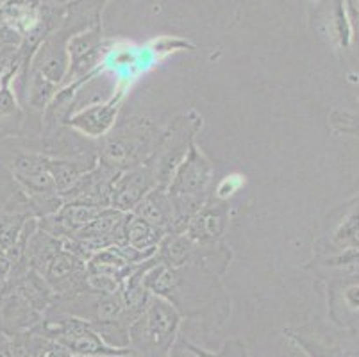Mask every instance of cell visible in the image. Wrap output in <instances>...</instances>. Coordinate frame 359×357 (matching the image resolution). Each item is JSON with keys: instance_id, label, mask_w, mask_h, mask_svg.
<instances>
[{"instance_id": "obj_12", "label": "cell", "mask_w": 359, "mask_h": 357, "mask_svg": "<svg viewBox=\"0 0 359 357\" xmlns=\"http://www.w3.org/2000/svg\"><path fill=\"white\" fill-rule=\"evenodd\" d=\"M133 215L140 216L145 222H149L150 225L161 229L166 234H174L175 213L166 188L156 186L154 189H150L143 196V201L136 206Z\"/></svg>"}, {"instance_id": "obj_9", "label": "cell", "mask_w": 359, "mask_h": 357, "mask_svg": "<svg viewBox=\"0 0 359 357\" xmlns=\"http://www.w3.org/2000/svg\"><path fill=\"white\" fill-rule=\"evenodd\" d=\"M158 186L149 166L143 165L135 168L122 170L111 191V208L123 213H133L136 206L143 201V196Z\"/></svg>"}, {"instance_id": "obj_20", "label": "cell", "mask_w": 359, "mask_h": 357, "mask_svg": "<svg viewBox=\"0 0 359 357\" xmlns=\"http://www.w3.org/2000/svg\"><path fill=\"white\" fill-rule=\"evenodd\" d=\"M11 81H15V75H8L0 81V118L18 113V102L11 90Z\"/></svg>"}, {"instance_id": "obj_18", "label": "cell", "mask_w": 359, "mask_h": 357, "mask_svg": "<svg viewBox=\"0 0 359 357\" xmlns=\"http://www.w3.org/2000/svg\"><path fill=\"white\" fill-rule=\"evenodd\" d=\"M29 218V213H0V250H11Z\"/></svg>"}, {"instance_id": "obj_25", "label": "cell", "mask_w": 359, "mask_h": 357, "mask_svg": "<svg viewBox=\"0 0 359 357\" xmlns=\"http://www.w3.org/2000/svg\"><path fill=\"white\" fill-rule=\"evenodd\" d=\"M43 2H57V0H43Z\"/></svg>"}, {"instance_id": "obj_11", "label": "cell", "mask_w": 359, "mask_h": 357, "mask_svg": "<svg viewBox=\"0 0 359 357\" xmlns=\"http://www.w3.org/2000/svg\"><path fill=\"white\" fill-rule=\"evenodd\" d=\"M123 90L118 91L116 97H113L109 102L93 104L86 109L77 111L72 116L65 118L63 126H70L79 130L86 137H102L115 127L116 114H118L120 100L123 97Z\"/></svg>"}, {"instance_id": "obj_24", "label": "cell", "mask_w": 359, "mask_h": 357, "mask_svg": "<svg viewBox=\"0 0 359 357\" xmlns=\"http://www.w3.org/2000/svg\"><path fill=\"white\" fill-rule=\"evenodd\" d=\"M0 357H13L11 353V338L0 332Z\"/></svg>"}, {"instance_id": "obj_14", "label": "cell", "mask_w": 359, "mask_h": 357, "mask_svg": "<svg viewBox=\"0 0 359 357\" xmlns=\"http://www.w3.org/2000/svg\"><path fill=\"white\" fill-rule=\"evenodd\" d=\"M156 257L161 264L170 268H182L198 263V247L181 232V234H166L159 243Z\"/></svg>"}, {"instance_id": "obj_17", "label": "cell", "mask_w": 359, "mask_h": 357, "mask_svg": "<svg viewBox=\"0 0 359 357\" xmlns=\"http://www.w3.org/2000/svg\"><path fill=\"white\" fill-rule=\"evenodd\" d=\"M175 345L182 350V352H188L194 357H250L247 345H245L241 339H225L224 345L217 352H211V350L201 349L198 345L191 343L190 339L186 338L184 334H181Z\"/></svg>"}, {"instance_id": "obj_7", "label": "cell", "mask_w": 359, "mask_h": 357, "mask_svg": "<svg viewBox=\"0 0 359 357\" xmlns=\"http://www.w3.org/2000/svg\"><path fill=\"white\" fill-rule=\"evenodd\" d=\"M122 170L107 165L102 159L77 179L68 191L61 195L63 202H83V204L111 208V191Z\"/></svg>"}, {"instance_id": "obj_19", "label": "cell", "mask_w": 359, "mask_h": 357, "mask_svg": "<svg viewBox=\"0 0 359 357\" xmlns=\"http://www.w3.org/2000/svg\"><path fill=\"white\" fill-rule=\"evenodd\" d=\"M48 342L50 339L41 336L36 329L25 330L11 336V353L13 357H40Z\"/></svg>"}, {"instance_id": "obj_23", "label": "cell", "mask_w": 359, "mask_h": 357, "mask_svg": "<svg viewBox=\"0 0 359 357\" xmlns=\"http://www.w3.org/2000/svg\"><path fill=\"white\" fill-rule=\"evenodd\" d=\"M40 357H74V353L67 349V346L60 345L55 342H48V345L45 346L43 352L40 353Z\"/></svg>"}, {"instance_id": "obj_5", "label": "cell", "mask_w": 359, "mask_h": 357, "mask_svg": "<svg viewBox=\"0 0 359 357\" xmlns=\"http://www.w3.org/2000/svg\"><path fill=\"white\" fill-rule=\"evenodd\" d=\"M47 339L67 346L74 356L83 357H115L126 356L130 349H113L100 338L90 322L74 314L47 311L38 325L34 327Z\"/></svg>"}, {"instance_id": "obj_2", "label": "cell", "mask_w": 359, "mask_h": 357, "mask_svg": "<svg viewBox=\"0 0 359 357\" xmlns=\"http://www.w3.org/2000/svg\"><path fill=\"white\" fill-rule=\"evenodd\" d=\"M213 181V163L194 143L166 186L175 213L174 234L184 232L191 218L210 201Z\"/></svg>"}, {"instance_id": "obj_6", "label": "cell", "mask_w": 359, "mask_h": 357, "mask_svg": "<svg viewBox=\"0 0 359 357\" xmlns=\"http://www.w3.org/2000/svg\"><path fill=\"white\" fill-rule=\"evenodd\" d=\"M201 129L202 116L197 114V111H190L175 118L168 129L163 130L154 154L145 161L158 186L161 188L168 186L175 168L181 165L190 147L195 143V136Z\"/></svg>"}, {"instance_id": "obj_3", "label": "cell", "mask_w": 359, "mask_h": 357, "mask_svg": "<svg viewBox=\"0 0 359 357\" xmlns=\"http://www.w3.org/2000/svg\"><path fill=\"white\" fill-rule=\"evenodd\" d=\"M182 316L168 300L152 295L129 327V349L136 357H170L181 336Z\"/></svg>"}, {"instance_id": "obj_8", "label": "cell", "mask_w": 359, "mask_h": 357, "mask_svg": "<svg viewBox=\"0 0 359 357\" xmlns=\"http://www.w3.org/2000/svg\"><path fill=\"white\" fill-rule=\"evenodd\" d=\"M231 218V204L229 201H220L213 198L202 206L201 211L194 216L186 227L184 234L194 241L197 247L208 248L217 247L225 243V232L229 227Z\"/></svg>"}, {"instance_id": "obj_21", "label": "cell", "mask_w": 359, "mask_h": 357, "mask_svg": "<svg viewBox=\"0 0 359 357\" xmlns=\"http://www.w3.org/2000/svg\"><path fill=\"white\" fill-rule=\"evenodd\" d=\"M243 179L245 177L238 175V173L227 175L225 179H222L220 184L217 186V198H220V201H229L231 196L243 186Z\"/></svg>"}, {"instance_id": "obj_15", "label": "cell", "mask_w": 359, "mask_h": 357, "mask_svg": "<svg viewBox=\"0 0 359 357\" xmlns=\"http://www.w3.org/2000/svg\"><path fill=\"white\" fill-rule=\"evenodd\" d=\"M166 236L165 231L150 225L140 216L129 213L126 225V245L136 248L140 252H145L149 255H156L159 243Z\"/></svg>"}, {"instance_id": "obj_26", "label": "cell", "mask_w": 359, "mask_h": 357, "mask_svg": "<svg viewBox=\"0 0 359 357\" xmlns=\"http://www.w3.org/2000/svg\"><path fill=\"white\" fill-rule=\"evenodd\" d=\"M170 357H172V356H170Z\"/></svg>"}, {"instance_id": "obj_22", "label": "cell", "mask_w": 359, "mask_h": 357, "mask_svg": "<svg viewBox=\"0 0 359 357\" xmlns=\"http://www.w3.org/2000/svg\"><path fill=\"white\" fill-rule=\"evenodd\" d=\"M11 45H22V36L15 31L13 27H9L6 22H0V50L4 47H11Z\"/></svg>"}, {"instance_id": "obj_4", "label": "cell", "mask_w": 359, "mask_h": 357, "mask_svg": "<svg viewBox=\"0 0 359 357\" xmlns=\"http://www.w3.org/2000/svg\"><path fill=\"white\" fill-rule=\"evenodd\" d=\"M159 130L149 118L130 116L111 129L99 150V159L118 170L143 165L159 143Z\"/></svg>"}, {"instance_id": "obj_13", "label": "cell", "mask_w": 359, "mask_h": 357, "mask_svg": "<svg viewBox=\"0 0 359 357\" xmlns=\"http://www.w3.org/2000/svg\"><path fill=\"white\" fill-rule=\"evenodd\" d=\"M4 284L20 295L22 299L27 300V302L31 304L36 311H40L43 316L48 311V307L52 306V302H54L55 295L54 290L50 288V284L43 279V275L31 270V268H29L27 271H24L22 275L8 277Z\"/></svg>"}, {"instance_id": "obj_10", "label": "cell", "mask_w": 359, "mask_h": 357, "mask_svg": "<svg viewBox=\"0 0 359 357\" xmlns=\"http://www.w3.org/2000/svg\"><path fill=\"white\" fill-rule=\"evenodd\" d=\"M43 320V314L36 311L31 304L9 286L0 290V332L6 336L25 332L34 329Z\"/></svg>"}, {"instance_id": "obj_16", "label": "cell", "mask_w": 359, "mask_h": 357, "mask_svg": "<svg viewBox=\"0 0 359 357\" xmlns=\"http://www.w3.org/2000/svg\"><path fill=\"white\" fill-rule=\"evenodd\" d=\"M25 90H27L29 107L34 111H45L48 107V104L54 100L55 93L60 90V84L52 83V81L45 79L41 74L32 70V74L27 79Z\"/></svg>"}, {"instance_id": "obj_1", "label": "cell", "mask_w": 359, "mask_h": 357, "mask_svg": "<svg viewBox=\"0 0 359 357\" xmlns=\"http://www.w3.org/2000/svg\"><path fill=\"white\" fill-rule=\"evenodd\" d=\"M145 286L152 295L168 300L182 318L197 322L204 330L222 329L229 318V297L217 275L201 264L170 268L156 261L145 271Z\"/></svg>"}]
</instances>
